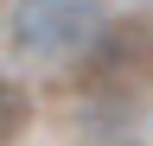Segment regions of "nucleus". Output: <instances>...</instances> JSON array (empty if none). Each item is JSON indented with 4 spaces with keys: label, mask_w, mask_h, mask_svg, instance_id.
<instances>
[{
    "label": "nucleus",
    "mask_w": 153,
    "mask_h": 146,
    "mask_svg": "<svg viewBox=\"0 0 153 146\" xmlns=\"http://www.w3.org/2000/svg\"><path fill=\"white\" fill-rule=\"evenodd\" d=\"M102 32V0H19L13 51L32 64H70Z\"/></svg>",
    "instance_id": "1"
},
{
    "label": "nucleus",
    "mask_w": 153,
    "mask_h": 146,
    "mask_svg": "<svg viewBox=\"0 0 153 146\" xmlns=\"http://www.w3.org/2000/svg\"><path fill=\"white\" fill-rule=\"evenodd\" d=\"M83 57H89V76L102 89H147L153 83V13L102 19V32Z\"/></svg>",
    "instance_id": "2"
},
{
    "label": "nucleus",
    "mask_w": 153,
    "mask_h": 146,
    "mask_svg": "<svg viewBox=\"0 0 153 146\" xmlns=\"http://www.w3.org/2000/svg\"><path fill=\"white\" fill-rule=\"evenodd\" d=\"M26 127H32V95H26L13 76H0V146L26 140Z\"/></svg>",
    "instance_id": "3"
}]
</instances>
